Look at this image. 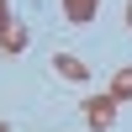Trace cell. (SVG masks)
Segmentation results:
<instances>
[{"instance_id":"obj_2","label":"cell","mask_w":132,"mask_h":132,"mask_svg":"<svg viewBox=\"0 0 132 132\" xmlns=\"http://www.w3.org/2000/svg\"><path fill=\"white\" fill-rule=\"evenodd\" d=\"M53 74H63V79H74V85H85V79H90V69H85L74 53H53Z\"/></svg>"},{"instance_id":"obj_3","label":"cell","mask_w":132,"mask_h":132,"mask_svg":"<svg viewBox=\"0 0 132 132\" xmlns=\"http://www.w3.org/2000/svg\"><path fill=\"white\" fill-rule=\"evenodd\" d=\"M95 11H101V0H63V16H69L74 27H85V21H95Z\"/></svg>"},{"instance_id":"obj_6","label":"cell","mask_w":132,"mask_h":132,"mask_svg":"<svg viewBox=\"0 0 132 132\" xmlns=\"http://www.w3.org/2000/svg\"><path fill=\"white\" fill-rule=\"evenodd\" d=\"M0 32H5V0H0Z\"/></svg>"},{"instance_id":"obj_8","label":"cell","mask_w":132,"mask_h":132,"mask_svg":"<svg viewBox=\"0 0 132 132\" xmlns=\"http://www.w3.org/2000/svg\"><path fill=\"white\" fill-rule=\"evenodd\" d=\"M0 132H5V127H0Z\"/></svg>"},{"instance_id":"obj_5","label":"cell","mask_w":132,"mask_h":132,"mask_svg":"<svg viewBox=\"0 0 132 132\" xmlns=\"http://www.w3.org/2000/svg\"><path fill=\"white\" fill-rule=\"evenodd\" d=\"M111 95H116V101H132V63L111 74Z\"/></svg>"},{"instance_id":"obj_1","label":"cell","mask_w":132,"mask_h":132,"mask_svg":"<svg viewBox=\"0 0 132 132\" xmlns=\"http://www.w3.org/2000/svg\"><path fill=\"white\" fill-rule=\"evenodd\" d=\"M116 106H122V101H116L111 90H106V95H90V101H85V122H90L95 132H106V127L116 122Z\"/></svg>"},{"instance_id":"obj_4","label":"cell","mask_w":132,"mask_h":132,"mask_svg":"<svg viewBox=\"0 0 132 132\" xmlns=\"http://www.w3.org/2000/svg\"><path fill=\"white\" fill-rule=\"evenodd\" d=\"M0 48H5V53H21V48H27V27H21V21H5V32H0Z\"/></svg>"},{"instance_id":"obj_7","label":"cell","mask_w":132,"mask_h":132,"mask_svg":"<svg viewBox=\"0 0 132 132\" xmlns=\"http://www.w3.org/2000/svg\"><path fill=\"white\" fill-rule=\"evenodd\" d=\"M127 27H132V0H127Z\"/></svg>"}]
</instances>
